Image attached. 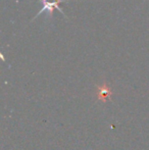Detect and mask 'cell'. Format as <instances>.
Returning a JSON list of instances; mask_svg holds the SVG:
<instances>
[{
  "label": "cell",
  "instance_id": "6da1fadb",
  "mask_svg": "<svg viewBox=\"0 0 149 150\" xmlns=\"http://www.w3.org/2000/svg\"><path fill=\"white\" fill-rule=\"evenodd\" d=\"M112 95V91L106 83H104L103 85L98 86L97 87L96 96H97L98 100H101V101H103V102H105L106 100H109Z\"/></svg>",
  "mask_w": 149,
  "mask_h": 150
}]
</instances>
